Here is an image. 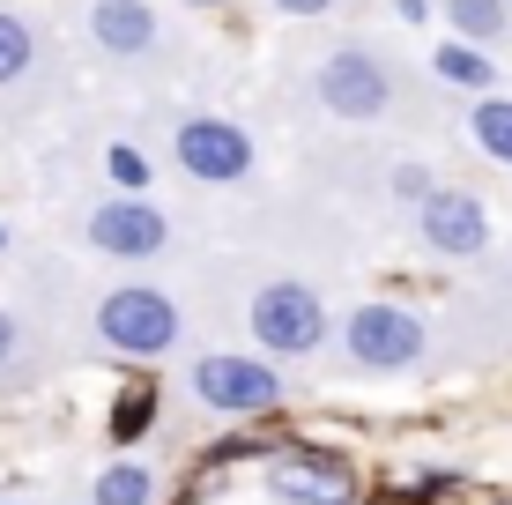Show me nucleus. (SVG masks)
Here are the masks:
<instances>
[{
    "label": "nucleus",
    "instance_id": "1",
    "mask_svg": "<svg viewBox=\"0 0 512 505\" xmlns=\"http://www.w3.org/2000/svg\"><path fill=\"white\" fill-rule=\"evenodd\" d=\"M179 335H186L179 305H171L164 290H149V283H119V290L97 298V342L112 357H171Z\"/></svg>",
    "mask_w": 512,
    "mask_h": 505
},
{
    "label": "nucleus",
    "instance_id": "2",
    "mask_svg": "<svg viewBox=\"0 0 512 505\" xmlns=\"http://www.w3.org/2000/svg\"><path fill=\"white\" fill-rule=\"evenodd\" d=\"M342 350H349V364H357V372L394 379V372H416V364H423L431 335H423V320H416L409 305L372 298V305H357V312L342 320Z\"/></svg>",
    "mask_w": 512,
    "mask_h": 505
},
{
    "label": "nucleus",
    "instance_id": "3",
    "mask_svg": "<svg viewBox=\"0 0 512 505\" xmlns=\"http://www.w3.org/2000/svg\"><path fill=\"white\" fill-rule=\"evenodd\" d=\"M245 320H253V342H260L268 357H312V350L327 342V305H320V290L297 283V275L260 283Z\"/></svg>",
    "mask_w": 512,
    "mask_h": 505
},
{
    "label": "nucleus",
    "instance_id": "4",
    "mask_svg": "<svg viewBox=\"0 0 512 505\" xmlns=\"http://www.w3.org/2000/svg\"><path fill=\"white\" fill-rule=\"evenodd\" d=\"M171 156H179V171L201 179V186H238V179H253L260 142L223 112H193V119H179V134H171Z\"/></svg>",
    "mask_w": 512,
    "mask_h": 505
},
{
    "label": "nucleus",
    "instance_id": "5",
    "mask_svg": "<svg viewBox=\"0 0 512 505\" xmlns=\"http://www.w3.org/2000/svg\"><path fill=\"white\" fill-rule=\"evenodd\" d=\"M186 387H193V402L216 409V416H268L282 402V372L275 364L268 357H231V350L193 357Z\"/></svg>",
    "mask_w": 512,
    "mask_h": 505
},
{
    "label": "nucleus",
    "instance_id": "6",
    "mask_svg": "<svg viewBox=\"0 0 512 505\" xmlns=\"http://www.w3.org/2000/svg\"><path fill=\"white\" fill-rule=\"evenodd\" d=\"M312 97L327 104L334 119H386L394 112V67L364 45H334L320 67H312Z\"/></svg>",
    "mask_w": 512,
    "mask_h": 505
},
{
    "label": "nucleus",
    "instance_id": "7",
    "mask_svg": "<svg viewBox=\"0 0 512 505\" xmlns=\"http://www.w3.org/2000/svg\"><path fill=\"white\" fill-rule=\"evenodd\" d=\"M82 238H90V253H104V260H156L171 246V216L149 194H119V201H97L90 216H82Z\"/></svg>",
    "mask_w": 512,
    "mask_h": 505
},
{
    "label": "nucleus",
    "instance_id": "8",
    "mask_svg": "<svg viewBox=\"0 0 512 505\" xmlns=\"http://www.w3.org/2000/svg\"><path fill=\"white\" fill-rule=\"evenodd\" d=\"M268 498L275 505H357V468H349L342 454H282L268 461Z\"/></svg>",
    "mask_w": 512,
    "mask_h": 505
},
{
    "label": "nucleus",
    "instance_id": "9",
    "mask_svg": "<svg viewBox=\"0 0 512 505\" xmlns=\"http://www.w3.org/2000/svg\"><path fill=\"white\" fill-rule=\"evenodd\" d=\"M416 238L431 253H446V260H475L490 246V216H483L475 194H461V186H431V194L416 201Z\"/></svg>",
    "mask_w": 512,
    "mask_h": 505
},
{
    "label": "nucleus",
    "instance_id": "10",
    "mask_svg": "<svg viewBox=\"0 0 512 505\" xmlns=\"http://www.w3.org/2000/svg\"><path fill=\"white\" fill-rule=\"evenodd\" d=\"M90 38L112 60H149L164 45V15L149 0H90Z\"/></svg>",
    "mask_w": 512,
    "mask_h": 505
},
{
    "label": "nucleus",
    "instance_id": "11",
    "mask_svg": "<svg viewBox=\"0 0 512 505\" xmlns=\"http://www.w3.org/2000/svg\"><path fill=\"white\" fill-rule=\"evenodd\" d=\"M431 67H438V82H453V90H498V67H490V52L475 45V38H438L431 45Z\"/></svg>",
    "mask_w": 512,
    "mask_h": 505
},
{
    "label": "nucleus",
    "instance_id": "12",
    "mask_svg": "<svg viewBox=\"0 0 512 505\" xmlns=\"http://www.w3.org/2000/svg\"><path fill=\"white\" fill-rule=\"evenodd\" d=\"M90 498H97V505H156V498H164V476H156L149 461H112V468L90 483Z\"/></svg>",
    "mask_w": 512,
    "mask_h": 505
},
{
    "label": "nucleus",
    "instance_id": "13",
    "mask_svg": "<svg viewBox=\"0 0 512 505\" xmlns=\"http://www.w3.org/2000/svg\"><path fill=\"white\" fill-rule=\"evenodd\" d=\"M468 134H475V149L483 156H498V164H512V97H475L468 104Z\"/></svg>",
    "mask_w": 512,
    "mask_h": 505
},
{
    "label": "nucleus",
    "instance_id": "14",
    "mask_svg": "<svg viewBox=\"0 0 512 505\" xmlns=\"http://www.w3.org/2000/svg\"><path fill=\"white\" fill-rule=\"evenodd\" d=\"M30 67H38V30H30L23 15L0 8V90H15Z\"/></svg>",
    "mask_w": 512,
    "mask_h": 505
},
{
    "label": "nucleus",
    "instance_id": "15",
    "mask_svg": "<svg viewBox=\"0 0 512 505\" xmlns=\"http://www.w3.org/2000/svg\"><path fill=\"white\" fill-rule=\"evenodd\" d=\"M438 8H446L453 38H475V45L505 38V0H438Z\"/></svg>",
    "mask_w": 512,
    "mask_h": 505
},
{
    "label": "nucleus",
    "instance_id": "16",
    "mask_svg": "<svg viewBox=\"0 0 512 505\" xmlns=\"http://www.w3.org/2000/svg\"><path fill=\"white\" fill-rule=\"evenodd\" d=\"M104 164H112V179L127 186V194H149V156H141L134 142H119V149H104Z\"/></svg>",
    "mask_w": 512,
    "mask_h": 505
},
{
    "label": "nucleus",
    "instance_id": "17",
    "mask_svg": "<svg viewBox=\"0 0 512 505\" xmlns=\"http://www.w3.org/2000/svg\"><path fill=\"white\" fill-rule=\"evenodd\" d=\"M141 424H156V394H127V402L112 409V439H134Z\"/></svg>",
    "mask_w": 512,
    "mask_h": 505
},
{
    "label": "nucleus",
    "instance_id": "18",
    "mask_svg": "<svg viewBox=\"0 0 512 505\" xmlns=\"http://www.w3.org/2000/svg\"><path fill=\"white\" fill-rule=\"evenodd\" d=\"M15 357H23V320H15V312L0 305V372H8Z\"/></svg>",
    "mask_w": 512,
    "mask_h": 505
},
{
    "label": "nucleus",
    "instance_id": "19",
    "mask_svg": "<svg viewBox=\"0 0 512 505\" xmlns=\"http://www.w3.org/2000/svg\"><path fill=\"white\" fill-rule=\"evenodd\" d=\"M282 15H327V8H342V0H275Z\"/></svg>",
    "mask_w": 512,
    "mask_h": 505
},
{
    "label": "nucleus",
    "instance_id": "20",
    "mask_svg": "<svg viewBox=\"0 0 512 505\" xmlns=\"http://www.w3.org/2000/svg\"><path fill=\"white\" fill-rule=\"evenodd\" d=\"M505 290H512V260H505Z\"/></svg>",
    "mask_w": 512,
    "mask_h": 505
},
{
    "label": "nucleus",
    "instance_id": "21",
    "mask_svg": "<svg viewBox=\"0 0 512 505\" xmlns=\"http://www.w3.org/2000/svg\"><path fill=\"white\" fill-rule=\"evenodd\" d=\"M193 8H216V0H193Z\"/></svg>",
    "mask_w": 512,
    "mask_h": 505
},
{
    "label": "nucleus",
    "instance_id": "22",
    "mask_svg": "<svg viewBox=\"0 0 512 505\" xmlns=\"http://www.w3.org/2000/svg\"><path fill=\"white\" fill-rule=\"evenodd\" d=\"M0 246H8V238H0Z\"/></svg>",
    "mask_w": 512,
    "mask_h": 505
}]
</instances>
